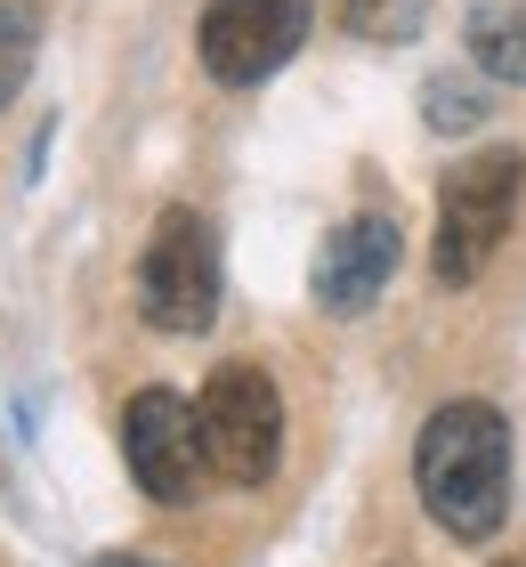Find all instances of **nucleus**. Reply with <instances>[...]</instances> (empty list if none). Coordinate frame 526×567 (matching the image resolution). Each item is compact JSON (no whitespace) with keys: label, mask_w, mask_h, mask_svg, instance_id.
Wrapping results in <instances>:
<instances>
[{"label":"nucleus","mask_w":526,"mask_h":567,"mask_svg":"<svg viewBox=\"0 0 526 567\" xmlns=\"http://www.w3.org/2000/svg\"><path fill=\"white\" fill-rule=\"evenodd\" d=\"M97 567H154V559H97Z\"/></svg>","instance_id":"f8f14e48"},{"label":"nucleus","mask_w":526,"mask_h":567,"mask_svg":"<svg viewBox=\"0 0 526 567\" xmlns=\"http://www.w3.org/2000/svg\"><path fill=\"white\" fill-rule=\"evenodd\" d=\"M122 462H130V478H138V495H146V503L187 511V503L203 495V478H210L195 398L163 390V381L130 398V405H122Z\"/></svg>","instance_id":"423d86ee"},{"label":"nucleus","mask_w":526,"mask_h":567,"mask_svg":"<svg viewBox=\"0 0 526 567\" xmlns=\"http://www.w3.org/2000/svg\"><path fill=\"white\" fill-rule=\"evenodd\" d=\"M470 65L494 90H526V0H478L470 9Z\"/></svg>","instance_id":"6e6552de"},{"label":"nucleus","mask_w":526,"mask_h":567,"mask_svg":"<svg viewBox=\"0 0 526 567\" xmlns=\"http://www.w3.org/2000/svg\"><path fill=\"white\" fill-rule=\"evenodd\" d=\"M518 187H526V154L518 146H478L445 171L437 187V236H430V268L445 292L478 284V268L503 251L510 219H518Z\"/></svg>","instance_id":"f03ea898"},{"label":"nucleus","mask_w":526,"mask_h":567,"mask_svg":"<svg viewBox=\"0 0 526 567\" xmlns=\"http://www.w3.org/2000/svg\"><path fill=\"white\" fill-rule=\"evenodd\" d=\"M413 486L421 511L454 535V544H494L510 519V422L486 398L437 405L413 437Z\"/></svg>","instance_id":"f257e3e1"},{"label":"nucleus","mask_w":526,"mask_h":567,"mask_svg":"<svg viewBox=\"0 0 526 567\" xmlns=\"http://www.w3.org/2000/svg\"><path fill=\"white\" fill-rule=\"evenodd\" d=\"M33 58H41V9L33 0H0V114L33 82Z\"/></svg>","instance_id":"1a4fd4ad"},{"label":"nucleus","mask_w":526,"mask_h":567,"mask_svg":"<svg viewBox=\"0 0 526 567\" xmlns=\"http://www.w3.org/2000/svg\"><path fill=\"white\" fill-rule=\"evenodd\" d=\"M340 17H349L357 41H413L430 0H340Z\"/></svg>","instance_id":"9d476101"},{"label":"nucleus","mask_w":526,"mask_h":567,"mask_svg":"<svg viewBox=\"0 0 526 567\" xmlns=\"http://www.w3.org/2000/svg\"><path fill=\"white\" fill-rule=\"evenodd\" d=\"M486 106H494V90H478V82H462V73H445V82H430V106H421V114H430V131H478V122H486Z\"/></svg>","instance_id":"9b49d317"},{"label":"nucleus","mask_w":526,"mask_h":567,"mask_svg":"<svg viewBox=\"0 0 526 567\" xmlns=\"http://www.w3.org/2000/svg\"><path fill=\"white\" fill-rule=\"evenodd\" d=\"M405 260V236H398V219L389 212H357V219H340L324 244H316V308L324 317H364L381 292H389V276H398Z\"/></svg>","instance_id":"0eeeda50"},{"label":"nucleus","mask_w":526,"mask_h":567,"mask_svg":"<svg viewBox=\"0 0 526 567\" xmlns=\"http://www.w3.org/2000/svg\"><path fill=\"white\" fill-rule=\"evenodd\" d=\"M138 308L154 332H210L219 317V236L187 203H171L138 251Z\"/></svg>","instance_id":"20e7f679"},{"label":"nucleus","mask_w":526,"mask_h":567,"mask_svg":"<svg viewBox=\"0 0 526 567\" xmlns=\"http://www.w3.org/2000/svg\"><path fill=\"white\" fill-rule=\"evenodd\" d=\"M308 24H316V0H203V24H195L203 73L227 90H251L300 58Z\"/></svg>","instance_id":"39448f33"},{"label":"nucleus","mask_w":526,"mask_h":567,"mask_svg":"<svg viewBox=\"0 0 526 567\" xmlns=\"http://www.w3.org/2000/svg\"><path fill=\"white\" fill-rule=\"evenodd\" d=\"M195 422H203V454H210V478L227 486H268L276 462H283V398L259 365H219L195 398Z\"/></svg>","instance_id":"7ed1b4c3"}]
</instances>
